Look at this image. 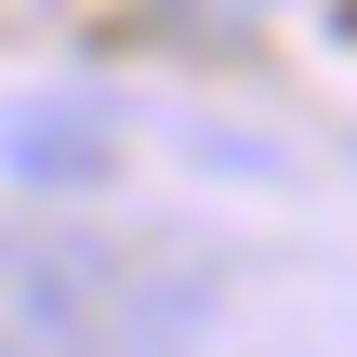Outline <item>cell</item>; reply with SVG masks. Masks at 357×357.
<instances>
[{"label": "cell", "instance_id": "cell-1", "mask_svg": "<svg viewBox=\"0 0 357 357\" xmlns=\"http://www.w3.org/2000/svg\"><path fill=\"white\" fill-rule=\"evenodd\" d=\"M119 238L66 225V212H13L0 225V357H106L119 318Z\"/></svg>", "mask_w": 357, "mask_h": 357}, {"label": "cell", "instance_id": "cell-2", "mask_svg": "<svg viewBox=\"0 0 357 357\" xmlns=\"http://www.w3.org/2000/svg\"><path fill=\"white\" fill-rule=\"evenodd\" d=\"M225 291L238 265L199 252V238H159L119 265V318H106V357H212L225 344Z\"/></svg>", "mask_w": 357, "mask_h": 357}, {"label": "cell", "instance_id": "cell-3", "mask_svg": "<svg viewBox=\"0 0 357 357\" xmlns=\"http://www.w3.org/2000/svg\"><path fill=\"white\" fill-rule=\"evenodd\" d=\"M119 172V106L106 93H13L0 106V185L26 199H93Z\"/></svg>", "mask_w": 357, "mask_h": 357}, {"label": "cell", "instance_id": "cell-4", "mask_svg": "<svg viewBox=\"0 0 357 357\" xmlns=\"http://www.w3.org/2000/svg\"><path fill=\"white\" fill-rule=\"evenodd\" d=\"M238 13H278V0H238Z\"/></svg>", "mask_w": 357, "mask_h": 357}]
</instances>
